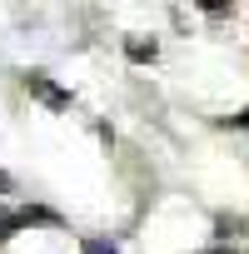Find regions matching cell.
Segmentation results:
<instances>
[{
  "label": "cell",
  "mask_w": 249,
  "mask_h": 254,
  "mask_svg": "<svg viewBox=\"0 0 249 254\" xmlns=\"http://www.w3.org/2000/svg\"><path fill=\"white\" fill-rule=\"evenodd\" d=\"M25 224H55L50 209H0V239L10 229H25Z\"/></svg>",
  "instance_id": "6da1fadb"
},
{
  "label": "cell",
  "mask_w": 249,
  "mask_h": 254,
  "mask_svg": "<svg viewBox=\"0 0 249 254\" xmlns=\"http://www.w3.org/2000/svg\"><path fill=\"white\" fill-rule=\"evenodd\" d=\"M25 85H30V95H40V100H45V105H55V110H65V105H70V95H65V90H55L45 75H30Z\"/></svg>",
  "instance_id": "7a4b0ae2"
},
{
  "label": "cell",
  "mask_w": 249,
  "mask_h": 254,
  "mask_svg": "<svg viewBox=\"0 0 249 254\" xmlns=\"http://www.w3.org/2000/svg\"><path fill=\"white\" fill-rule=\"evenodd\" d=\"M124 50H130V60H155V40H130Z\"/></svg>",
  "instance_id": "3957f363"
},
{
  "label": "cell",
  "mask_w": 249,
  "mask_h": 254,
  "mask_svg": "<svg viewBox=\"0 0 249 254\" xmlns=\"http://www.w3.org/2000/svg\"><path fill=\"white\" fill-rule=\"evenodd\" d=\"M85 254H115V244H105V239H85Z\"/></svg>",
  "instance_id": "277c9868"
},
{
  "label": "cell",
  "mask_w": 249,
  "mask_h": 254,
  "mask_svg": "<svg viewBox=\"0 0 249 254\" xmlns=\"http://www.w3.org/2000/svg\"><path fill=\"white\" fill-rule=\"evenodd\" d=\"M204 254H234V249H224V244H219V249H204Z\"/></svg>",
  "instance_id": "5b68a950"
},
{
  "label": "cell",
  "mask_w": 249,
  "mask_h": 254,
  "mask_svg": "<svg viewBox=\"0 0 249 254\" xmlns=\"http://www.w3.org/2000/svg\"><path fill=\"white\" fill-rule=\"evenodd\" d=\"M239 125H244V130H249V110H244V115H239Z\"/></svg>",
  "instance_id": "8992f818"
},
{
  "label": "cell",
  "mask_w": 249,
  "mask_h": 254,
  "mask_svg": "<svg viewBox=\"0 0 249 254\" xmlns=\"http://www.w3.org/2000/svg\"><path fill=\"white\" fill-rule=\"evenodd\" d=\"M5 185H10V180H5V175H0V190H5Z\"/></svg>",
  "instance_id": "52a82bcc"
}]
</instances>
